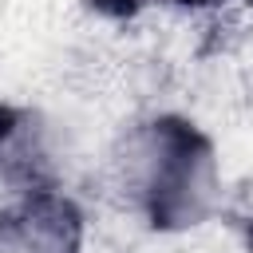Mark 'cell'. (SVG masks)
Returning a JSON list of instances; mask_svg holds the SVG:
<instances>
[{
    "instance_id": "obj_1",
    "label": "cell",
    "mask_w": 253,
    "mask_h": 253,
    "mask_svg": "<svg viewBox=\"0 0 253 253\" xmlns=\"http://www.w3.org/2000/svg\"><path fill=\"white\" fill-rule=\"evenodd\" d=\"M111 178L154 233H190L221 210L217 150L182 115L126 126L111 150Z\"/></svg>"
},
{
    "instance_id": "obj_2",
    "label": "cell",
    "mask_w": 253,
    "mask_h": 253,
    "mask_svg": "<svg viewBox=\"0 0 253 253\" xmlns=\"http://www.w3.org/2000/svg\"><path fill=\"white\" fill-rule=\"evenodd\" d=\"M87 217L59 186L28 190L0 206V253H83Z\"/></svg>"
},
{
    "instance_id": "obj_3",
    "label": "cell",
    "mask_w": 253,
    "mask_h": 253,
    "mask_svg": "<svg viewBox=\"0 0 253 253\" xmlns=\"http://www.w3.org/2000/svg\"><path fill=\"white\" fill-rule=\"evenodd\" d=\"M43 186H55L51 126L28 107H0V206Z\"/></svg>"
},
{
    "instance_id": "obj_4",
    "label": "cell",
    "mask_w": 253,
    "mask_h": 253,
    "mask_svg": "<svg viewBox=\"0 0 253 253\" xmlns=\"http://www.w3.org/2000/svg\"><path fill=\"white\" fill-rule=\"evenodd\" d=\"M95 16H107V20H134L142 8H150L154 0H83Z\"/></svg>"
},
{
    "instance_id": "obj_5",
    "label": "cell",
    "mask_w": 253,
    "mask_h": 253,
    "mask_svg": "<svg viewBox=\"0 0 253 253\" xmlns=\"http://www.w3.org/2000/svg\"><path fill=\"white\" fill-rule=\"evenodd\" d=\"M233 213L245 229H253V178H245V186L237 190V202H233Z\"/></svg>"
},
{
    "instance_id": "obj_6",
    "label": "cell",
    "mask_w": 253,
    "mask_h": 253,
    "mask_svg": "<svg viewBox=\"0 0 253 253\" xmlns=\"http://www.w3.org/2000/svg\"><path fill=\"white\" fill-rule=\"evenodd\" d=\"M170 4L190 8V12H206V8H217V4H225V0H170Z\"/></svg>"
}]
</instances>
